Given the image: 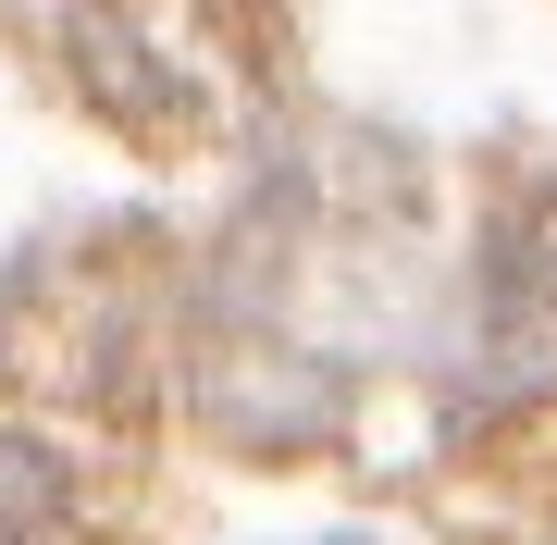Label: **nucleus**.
I'll return each mask as SVG.
<instances>
[{"mask_svg":"<svg viewBox=\"0 0 557 545\" xmlns=\"http://www.w3.org/2000/svg\"><path fill=\"white\" fill-rule=\"evenodd\" d=\"M0 545H75V484L38 434H0Z\"/></svg>","mask_w":557,"mask_h":545,"instance_id":"nucleus-2","label":"nucleus"},{"mask_svg":"<svg viewBox=\"0 0 557 545\" xmlns=\"http://www.w3.org/2000/svg\"><path fill=\"white\" fill-rule=\"evenodd\" d=\"M483 397H557V199H533L483 261Z\"/></svg>","mask_w":557,"mask_h":545,"instance_id":"nucleus-1","label":"nucleus"}]
</instances>
